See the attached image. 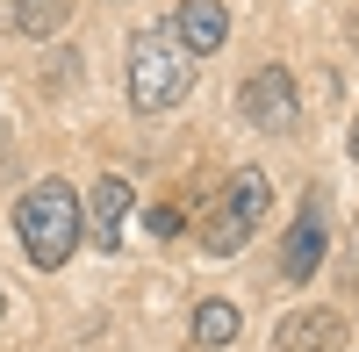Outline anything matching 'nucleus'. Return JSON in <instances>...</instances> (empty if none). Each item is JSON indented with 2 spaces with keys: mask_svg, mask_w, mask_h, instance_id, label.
I'll use <instances>...</instances> for the list:
<instances>
[{
  "mask_svg": "<svg viewBox=\"0 0 359 352\" xmlns=\"http://www.w3.org/2000/svg\"><path fill=\"white\" fill-rule=\"evenodd\" d=\"M15 245H22L29 266L57 273L79 252V194L65 180H36V187L15 201Z\"/></svg>",
  "mask_w": 359,
  "mask_h": 352,
  "instance_id": "f257e3e1",
  "label": "nucleus"
},
{
  "mask_svg": "<svg viewBox=\"0 0 359 352\" xmlns=\"http://www.w3.org/2000/svg\"><path fill=\"white\" fill-rule=\"evenodd\" d=\"M187 86H194V57L172 43V29H165V22L137 29V36H130V108L165 115Z\"/></svg>",
  "mask_w": 359,
  "mask_h": 352,
  "instance_id": "f03ea898",
  "label": "nucleus"
},
{
  "mask_svg": "<svg viewBox=\"0 0 359 352\" xmlns=\"http://www.w3.org/2000/svg\"><path fill=\"white\" fill-rule=\"evenodd\" d=\"M266 209H273V180H266L259 165H245V172H230V187L208 201V223H201V245L216 252V259H230V252H245L252 238H259V223H266Z\"/></svg>",
  "mask_w": 359,
  "mask_h": 352,
  "instance_id": "7ed1b4c3",
  "label": "nucleus"
},
{
  "mask_svg": "<svg viewBox=\"0 0 359 352\" xmlns=\"http://www.w3.org/2000/svg\"><path fill=\"white\" fill-rule=\"evenodd\" d=\"M294 115H302V101H294L287 65H259L245 86H237V123H252V130H294Z\"/></svg>",
  "mask_w": 359,
  "mask_h": 352,
  "instance_id": "20e7f679",
  "label": "nucleus"
},
{
  "mask_svg": "<svg viewBox=\"0 0 359 352\" xmlns=\"http://www.w3.org/2000/svg\"><path fill=\"white\" fill-rule=\"evenodd\" d=\"M123 216H130V180H123V172H101L94 201L79 209V238H94L101 252H115V245H123Z\"/></svg>",
  "mask_w": 359,
  "mask_h": 352,
  "instance_id": "39448f33",
  "label": "nucleus"
},
{
  "mask_svg": "<svg viewBox=\"0 0 359 352\" xmlns=\"http://www.w3.org/2000/svg\"><path fill=\"white\" fill-rule=\"evenodd\" d=\"M165 29H172V43L187 50V57H208V50H223L230 15H223V0H180Z\"/></svg>",
  "mask_w": 359,
  "mask_h": 352,
  "instance_id": "423d86ee",
  "label": "nucleus"
},
{
  "mask_svg": "<svg viewBox=\"0 0 359 352\" xmlns=\"http://www.w3.org/2000/svg\"><path fill=\"white\" fill-rule=\"evenodd\" d=\"M273 352H345V316L338 309H294L273 331Z\"/></svg>",
  "mask_w": 359,
  "mask_h": 352,
  "instance_id": "0eeeda50",
  "label": "nucleus"
},
{
  "mask_svg": "<svg viewBox=\"0 0 359 352\" xmlns=\"http://www.w3.org/2000/svg\"><path fill=\"white\" fill-rule=\"evenodd\" d=\"M316 259H323V194L302 201V216H294V230H287V252H280V273L287 280H309Z\"/></svg>",
  "mask_w": 359,
  "mask_h": 352,
  "instance_id": "6e6552de",
  "label": "nucleus"
},
{
  "mask_svg": "<svg viewBox=\"0 0 359 352\" xmlns=\"http://www.w3.org/2000/svg\"><path fill=\"white\" fill-rule=\"evenodd\" d=\"M230 338H237V309H230V302H201V309H194V345H201V352H223Z\"/></svg>",
  "mask_w": 359,
  "mask_h": 352,
  "instance_id": "1a4fd4ad",
  "label": "nucleus"
},
{
  "mask_svg": "<svg viewBox=\"0 0 359 352\" xmlns=\"http://www.w3.org/2000/svg\"><path fill=\"white\" fill-rule=\"evenodd\" d=\"M65 22H72V0H29V8L15 15V29H22V36H57Z\"/></svg>",
  "mask_w": 359,
  "mask_h": 352,
  "instance_id": "9d476101",
  "label": "nucleus"
},
{
  "mask_svg": "<svg viewBox=\"0 0 359 352\" xmlns=\"http://www.w3.org/2000/svg\"><path fill=\"white\" fill-rule=\"evenodd\" d=\"M29 8V0H0V29H15V15Z\"/></svg>",
  "mask_w": 359,
  "mask_h": 352,
  "instance_id": "9b49d317",
  "label": "nucleus"
},
{
  "mask_svg": "<svg viewBox=\"0 0 359 352\" xmlns=\"http://www.w3.org/2000/svg\"><path fill=\"white\" fill-rule=\"evenodd\" d=\"M352 158H359V115H352Z\"/></svg>",
  "mask_w": 359,
  "mask_h": 352,
  "instance_id": "f8f14e48",
  "label": "nucleus"
}]
</instances>
